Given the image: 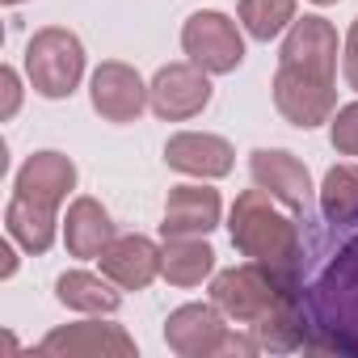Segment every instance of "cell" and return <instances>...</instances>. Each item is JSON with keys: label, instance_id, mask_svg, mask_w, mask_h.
<instances>
[{"label": "cell", "instance_id": "obj_23", "mask_svg": "<svg viewBox=\"0 0 358 358\" xmlns=\"http://www.w3.org/2000/svg\"><path fill=\"white\" fill-rule=\"evenodd\" d=\"M329 139L341 156H358V101L337 106V114L329 118Z\"/></svg>", "mask_w": 358, "mask_h": 358}, {"label": "cell", "instance_id": "obj_14", "mask_svg": "<svg viewBox=\"0 0 358 358\" xmlns=\"http://www.w3.org/2000/svg\"><path fill=\"white\" fill-rule=\"evenodd\" d=\"M278 64H295L303 72L316 76H337V30L324 17H295L287 38H282V55Z\"/></svg>", "mask_w": 358, "mask_h": 358}, {"label": "cell", "instance_id": "obj_18", "mask_svg": "<svg viewBox=\"0 0 358 358\" xmlns=\"http://www.w3.org/2000/svg\"><path fill=\"white\" fill-rule=\"evenodd\" d=\"M164 257H160V274L173 287H199L203 278H211L215 270V249L203 236H164Z\"/></svg>", "mask_w": 358, "mask_h": 358}, {"label": "cell", "instance_id": "obj_28", "mask_svg": "<svg viewBox=\"0 0 358 358\" xmlns=\"http://www.w3.org/2000/svg\"><path fill=\"white\" fill-rule=\"evenodd\" d=\"M5 5H22V0H5Z\"/></svg>", "mask_w": 358, "mask_h": 358}, {"label": "cell", "instance_id": "obj_5", "mask_svg": "<svg viewBox=\"0 0 358 358\" xmlns=\"http://www.w3.org/2000/svg\"><path fill=\"white\" fill-rule=\"evenodd\" d=\"M182 51L207 76H228L245 64V38L228 13H194L182 30Z\"/></svg>", "mask_w": 358, "mask_h": 358}, {"label": "cell", "instance_id": "obj_13", "mask_svg": "<svg viewBox=\"0 0 358 358\" xmlns=\"http://www.w3.org/2000/svg\"><path fill=\"white\" fill-rule=\"evenodd\" d=\"M224 203L211 186H173L164 199V236H211L220 228Z\"/></svg>", "mask_w": 358, "mask_h": 358}, {"label": "cell", "instance_id": "obj_7", "mask_svg": "<svg viewBox=\"0 0 358 358\" xmlns=\"http://www.w3.org/2000/svg\"><path fill=\"white\" fill-rule=\"evenodd\" d=\"M38 354L47 358H135V337L110 320H80V324L51 329L38 341Z\"/></svg>", "mask_w": 358, "mask_h": 358}, {"label": "cell", "instance_id": "obj_4", "mask_svg": "<svg viewBox=\"0 0 358 358\" xmlns=\"http://www.w3.org/2000/svg\"><path fill=\"white\" fill-rule=\"evenodd\" d=\"M274 106L278 114L291 122V127H320L337 114V85L329 76H316V72H303L295 64H278L274 72Z\"/></svg>", "mask_w": 358, "mask_h": 358}, {"label": "cell", "instance_id": "obj_6", "mask_svg": "<svg viewBox=\"0 0 358 358\" xmlns=\"http://www.w3.org/2000/svg\"><path fill=\"white\" fill-rule=\"evenodd\" d=\"M148 101L156 110V118L164 122H186L194 114H203L211 106V80L199 64H164L152 85H148Z\"/></svg>", "mask_w": 358, "mask_h": 358}, {"label": "cell", "instance_id": "obj_2", "mask_svg": "<svg viewBox=\"0 0 358 358\" xmlns=\"http://www.w3.org/2000/svg\"><path fill=\"white\" fill-rule=\"evenodd\" d=\"M80 76H85V47L72 30L47 26L26 43V80L38 97L64 101L76 93Z\"/></svg>", "mask_w": 358, "mask_h": 358}, {"label": "cell", "instance_id": "obj_26", "mask_svg": "<svg viewBox=\"0 0 358 358\" xmlns=\"http://www.w3.org/2000/svg\"><path fill=\"white\" fill-rule=\"evenodd\" d=\"M0 257H5L0 274H5V278H13V274H17V253H13V245H0Z\"/></svg>", "mask_w": 358, "mask_h": 358}, {"label": "cell", "instance_id": "obj_25", "mask_svg": "<svg viewBox=\"0 0 358 358\" xmlns=\"http://www.w3.org/2000/svg\"><path fill=\"white\" fill-rule=\"evenodd\" d=\"M341 72H345V85L358 93V17L345 34V47H341Z\"/></svg>", "mask_w": 358, "mask_h": 358}, {"label": "cell", "instance_id": "obj_20", "mask_svg": "<svg viewBox=\"0 0 358 358\" xmlns=\"http://www.w3.org/2000/svg\"><path fill=\"white\" fill-rule=\"evenodd\" d=\"M320 211L329 224H358V164H333L324 173Z\"/></svg>", "mask_w": 358, "mask_h": 358}, {"label": "cell", "instance_id": "obj_10", "mask_svg": "<svg viewBox=\"0 0 358 358\" xmlns=\"http://www.w3.org/2000/svg\"><path fill=\"white\" fill-rule=\"evenodd\" d=\"M249 173H253V186H262L266 194H274L282 207H291L299 215L308 211V203H312V177H308V169L291 152L257 148L249 156Z\"/></svg>", "mask_w": 358, "mask_h": 358}, {"label": "cell", "instance_id": "obj_1", "mask_svg": "<svg viewBox=\"0 0 358 358\" xmlns=\"http://www.w3.org/2000/svg\"><path fill=\"white\" fill-rule=\"evenodd\" d=\"M232 245L266 266L278 282H287L295 291V278H299V228L295 220H287L278 207H274V194H266L262 186L257 190H245L236 203H232Z\"/></svg>", "mask_w": 358, "mask_h": 358}, {"label": "cell", "instance_id": "obj_22", "mask_svg": "<svg viewBox=\"0 0 358 358\" xmlns=\"http://www.w3.org/2000/svg\"><path fill=\"white\" fill-rule=\"evenodd\" d=\"M249 329H253V337H257L262 350H295V345L308 341V337H303V320H299V312H295V299L278 303L270 316H262V320L249 324Z\"/></svg>", "mask_w": 358, "mask_h": 358}, {"label": "cell", "instance_id": "obj_12", "mask_svg": "<svg viewBox=\"0 0 358 358\" xmlns=\"http://www.w3.org/2000/svg\"><path fill=\"white\" fill-rule=\"evenodd\" d=\"M72 190H76V164L64 152H34L13 177V194L30 199L38 207H51V211H59V203Z\"/></svg>", "mask_w": 358, "mask_h": 358}, {"label": "cell", "instance_id": "obj_11", "mask_svg": "<svg viewBox=\"0 0 358 358\" xmlns=\"http://www.w3.org/2000/svg\"><path fill=\"white\" fill-rule=\"evenodd\" d=\"M164 164L186 173V177H203V182H215V177H228L236 164V152L224 135H207V131H182L164 143Z\"/></svg>", "mask_w": 358, "mask_h": 358}, {"label": "cell", "instance_id": "obj_21", "mask_svg": "<svg viewBox=\"0 0 358 358\" xmlns=\"http://www.w3.org/2000/svg\"><path fill=\"white\" fill-rule=\"evenodd\" d=\"M295 22V0H241V26L249 38L270 43Z\"/></svg>", "mask_w": 358, "mask_h": 358}, {"label": "cell", "instance_id": "obj_16", "mask_svg": "<svg viewBox=\"0 0 358 358\" xmlns=\"http://www.w3.org/2000/svg\"><path fill=\"white\" fill-rule=\"evenodd\" d=\"M114 220L97 199H72L68 220H64V245L72 257H101L114 241Z\"/></svg>", "mask_w": 358, "mask_h": 358}, {"label": "cell", "instance_id": "obj_9", "mask_svg": "<svg viewBox=\"0 0 358 358\" xmlns=\"http://www.w3.org/2000/svg\"><path fill=\"white\" fill-rule=\"evenodd\" d=\"M89 97H93V110H97L106 122H135V118L143 114V106H152L143 76H139L131 64H118V59H106V64L93 72Z\"/></svg>", "mask_w": 358, "mask_h": 358}, {"label": "cell", "instance_id": "obj_19", "mask_svg": "<svg viewBox=\"0 0 358 358\" xmlns=\"http://www.w3.org/2000/svg\"><path fill=\"white\" fill-rule=\"evenodd\" d=\"M5 228H9V241H17L26 253H47L55 245L59 220H55L51 207H38V203L13 194L9 207H5Z\"/></svg>", "mask_w": 358, "mask_h": 358}, {"label": "cell", "instance_id": "obj_24", "mask_svg": "<svg viewBox=\"0 0 358 358\" xmlns=\"http://www.w3.org/2000/svg\"><path fill=\"white\" fill-rule=\"evenodd\" d=\"M0 89H5V106H0V118H17V110H22V76H17V68H0Z\"/></svg>", "mask_w": 358, "mask_h": 358}, {"label": "cell", "instance_id": "obj_27", "mask_svg": "<svg viewBox=\"0 0 358 358\" xmlns=\"http://www.w3.org/2000/svg\"><path fill=\"white\" fill-rule=\"evenodd\" d=\"M312 5H337V0H312Z\"/></svg>", "mask_w": 358, "mask_h": 358}, {"label": "cell", "instance_id": "obj_15", "mask_svg": "<svg viewBox=\"0 0 358 358\" xmlns=\"http://www.w3.org/2000/svg\"><path fill=\"white\" fill-rule=\"evenodd\" d=\"M160 257H164V249L148 236H114L97 262H101V274L110 282H118L122 291H143L160 274Z\"/></svg>", "mask_w": 358, "mask_h": 358}, {"label": "cell", "instance_id": "obj_3", "mask_svg": "<svg viewBox=\"0 0 358 358\" xmlns=\"http://www.w3.org/2000/svg\"><path fill=\"white\" fill-rule=\"evenodd\" d=\"M291 299V287L278 282L266 266L257 262H241L232 270H220L211 278V303L236 320V324H257L262 316H270L278 303Z\"/></svg>", "mask_w": 358, "mask_h": 358}, {"label": "cell", "instance_id": "obj_8", "mask_svg": "<svg viewBox=\"0 0 358 358\" xmlns=\"http://www.w3.org/2000/svg\"><path fill=\"white\" fill-rule=\"evenodd\" d=\"M228 316L215 303H182L164 320V341L182 358H220L228 337Z\"/></svg>", "mask_w": 358, "mask_h": 358}, {"label": "cell", "instance_id": "obj_17", "mask_svg": "<svg viewBox=\"0 0 358 358\" xmlns=\"http://www.w3.org/2000/svg\"><path fill=\"white\" fill-rule=\"evenodd\" d=\"M118 291H122L118 282H110L106 274H89V270H68L55 282L59 303L80 312V316H110V312H118V303H122Z\"/></svg>", "mask_w": 358, "mask_h": 358}]
</instances>
